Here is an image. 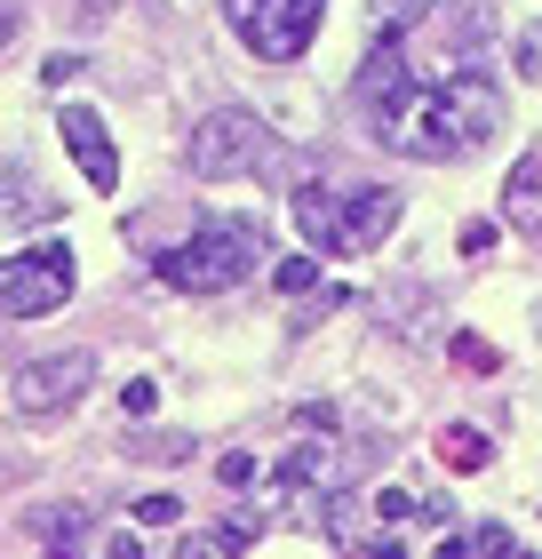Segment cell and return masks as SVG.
I'll return each mask as SVG.
<instances>
[{
    "label": "cell",
    "instance_id": "4",
    "mask_svg": "<svg viewBox=\"0 0 542 559\" xmlns=\"http://www.w3.org/2000/svg\"><path fill=\"white\" fill-rule=\"evenodd\" d=\"M72 248L48 240V248H16V257H0V320H48L72 304Z\"/></svg>",
    "mask_w": 542,
    "mask_h": 559
},
{
    "label": "cell",
    "instance_id": "30",
    "mask_svg": "<svg viewBox=\"0 0 542 559\" xmlns=\"http://www.w3.org/2000/svg\"><path fill=\"white\" fill-rule=\"evenodd\" d=\"M112 559H144V544L136 536H112Z\"/></svg>",
    "mask_w": 542,
    "mask_h": 559
},
{
    "label": "cell",
    "instance_id": "26",
    "mask_svg": "<svg viewBox=\"0 0 542 559\" xmlns=\"http://www.w3.org/2000/svg\"><path fill=\"white\" fill-rule=\"evenodd\" d=\"M176 559H231L216 536H176Z\"/></svg>",
    "mask_w": 542,
    "mask_h": 559
},
{
    "label": "cell",
    "instance_id": "27",
    "mask_svg": "<svg viewBox=\"0 0 542 559\" xmlns=\"http://www.w3.org/2000/svg\"><path fill=\"white\" fill-rule=\"evenodd\" d=\"M455 360H462V368H495V352H486L479 336H455Z\"/></svg>",
    "mask_w": 542,
    "mask_h": 559
},
{
    "label": "cell",
    "instance_id": "20",
    "mask_svg": "<svg viewBox=\"0 0 542 559\" xmlns=\"http://www.w3.org/2000/svg\"><path fill=\"white\" fill-rule=\"evenodd\" d=\"M128 448H136V464H184V455H192L184 431H176V440H128Z\"/></svg>",
    "mask_w": 542,
    "mask_h": 559
},
{
    "label": "cell",
    "instance_id": "3",
    "mask_svg": "<svg viewBox=\"0 0 542 559\" xmlns=\"http://www.w3.org/2000/svg\"><path fill=\"white\" fill-rule=\"evenodd\" d=\"M264 160H272V129H264L255 112H240V105L208 112V120L184 136V168L208 176V185H240V176H255Z\"/></svg>",
    "mask_w": 542,
    "mask_h": 559
},
{
    "label": "cell",
    "instance_id": "16",
    "mask_svg": "<svg viewBox=\"0 0 542 559\" xmlns=\"http://www.w3.org/2000/svg\"><path fill=\"white\" fill-rule=\"evenodd\" d=\"M431 9H438V0H368V16L375 24H399V33H407V24H423Z\"/></svg>",
    "mask_w": 542,
    "mask_h": 559
},
{
    "label": "cell",
    "instance_id": "18",
    "mask_svg": "<svg viewBox=\"0 0 542 559\" xmlns=\"http://www.w3.org/2000/svg\"><path fill=\"white\" fill-rule=\"evenodd\" d=\"M255 536H264V520H255V512H231V520H216V544H224V551H248Z\"/></svg>",
    "mask_w": 542,
    "mask_h": 559
},
{
    "label": "cell",
    "instance_id": "33",
    "mask_svg": "<svg viewBox=\"0 0 542 559\" xmlns=\"http://www.w3.org/2000/svg\"><path fill=\"white\" fill-rule=\"evenodd\" d=\"M510 559H527V551H510Z\"/></svg>",
    "mask_w": 542,
    "mask_h": 559
},
{
    "label": "cell",
    "instance_id": "11",
    "mask_svg": "<svg viewBox=\"0 0 542 559\" xmlns=\"http://www.w3.org/2000/svg\"><path fill=\"white\" fill-rule=\"evenodd\" d=\"M503 224L519 240H542V160H534V152L503 176Z\"/></svg>",
    "mask_w": 542,
    "mask_h": 559
},
{
    "label": "cell",
    "instance_id": "1",
    "mask_svg": "<svg viewBox=\"0 0 542 559\" xmlns=\"http://www.w3.org/2000/svg\"><path fill=\"white\" fill-rule=\"evenodd\" d=\"M383 144L407 152V160H471V152L503 129V96L486 72H438V81H423L392 120H375Z\"/></svg>",
    "mask_w": 542,
    "mask_h": 559
},
{
    "label": "cell",
    "instance_id": "25",
    "mask_svg": "<svg viewBox=\"0 0 542 559\" xmlns=\"http://www.w3.org/2000/svg\"><path fill=\"white\" fill-rule=\"evenodd\" d=\"M510 64H519V72H527V81H542V24H534V33L519 40V57H510Z\"/></svg>",
    "mask_w": 542,
    "mask_h": 559
},
{
    "label": "cell",
    "instance_id": "28",
    "mask_svg": "<svg viewBox=\"0 0 542 559\" xmlns=\"http://www.w3.org/2000/svg\"><path fill=\"white\" fill-rule=\"evenodd\" d=\"M216 472H224V488H248V479H255V455H224Z\"/></svg>",
    "mask_w": 542,
    "mask_h": 559
},
{
    "label": "cell",
    "instance_id": "10",
    "mask_svg": "<svg viewBox=\"0 0 542 559\" xmlns=\"http://www.w3.org/2000/svg\"><path fill=\"white\" fill-rule=\"evenodd\" d=\"M24 536H33L48 559H88L96 520H88V503H33V512H24Z\"/></svg>",
    "mask_w": 542,
    "mask_h": 559
},
{
    "label": "cell",
    "instance_id": "7",
    "mask_svg": "<svg viewBox=\"0 0 542 559\" xmlns=\"http://www.w3.org/2000/svg\"><path fill=\"white\" fill-rule=\"evenodd\" d=\"M288 216L312 257H344V192L327 185V176H303V185L288 192Z\"/></svg>",
    "mask_w": 542,
    "mask_h": 559
},
{
    "label": "cell",
    "instance_id": "8",
    "mask_svg": "<svg viewBox=\"0 0 542 559\" xmlns=\"http://www.w3.org/2000/svg\"><path fill=\"white\" fill-rule=\"evenodd\" d=\"M399 224V192L392 185H351L344 192V257H368V248L392 240Z\"/></svg>",
    "mask_w": 542,
    "mask_h": 559
},
{
    "label": "cell",
    "instance_id": "9",
    "mask_svg": "<svg viewBox=\"0 0 542 559\" xmlns=\"http://www.w3.org/2000/svg\"><path fill=\"white\" fill-rule=\"evenodd\" d=\"M57 129H64V152L81 160L88 185H96V192H112V185H120V152H112V136H105V120H96L88 105H64Z\"/></svg>",
    "mask_w": 542,
    "mask_h": 559
},
{
    "label": "cell",
    "instance_id": "15",
    "mask_svg": "<svg viewBox=\"0 0 542 559\" xmlns=\"http://www.w3.org/2000/svg\"><path fill=\"white\" fill-rule=\"evenodd\" d=\"M327 536L335 544H368V527H359V496H335L327 503Z\"/></svg>",
    "mask_w": 542,
    "mask_h": 559
},
{
    "label": "cell",
    "instance_id": "19",
    "mask_svg": "<svg viewBox=\"0 0 542 559\" xmlns=\"http://www.w3.org/2000/svg\"><path fill=\"white\" fill-rule=\"evenodd\" d=\"M120 408H128V416L144 424L152 408H160V384H152V376H128V384H120Z\"/></svg>",
    "mask_w": 542,
    "mask_h": 559
},
{
    "label": "cell",
    "instance_id": "14",
    "mask_svg": "<svg viewBox=\"0 0 542 559\" xmlns=\"http://www.w3.org/2000/svg\"><path fill=\"white\" fill-rule=\"evenodd\" d=\"M438 448H447V464H455V472H479L486 455H495V440H486L479 424H447V431H438Z\"/></svg>",
    "mask_w": 542,
    "mask_h": 559
},
{
    "label": "cell",
    "instance_id": "21",
    "mask_svg": "<svg viewBox=\"0 0 542 559\" xmlns=\"http://www.w3.org/2000/svg\"><path fill=\"white\" fill-rule=\"evenodd\" d=\"M471 551H479V559H510L519 544H510V527H503V520H479V536H471Z\"/></svg>",
    "mask_w": 542,
    "mask_h": 559
},
{
    "label": "cell",
    "instance_id": "23",
    "mask_svg": "<svg viewBox=\"0 0 542 559\" xmlns=\"http://www.w3.org/2000/svg\"><path fill=\"white\" fill-rule=\"evenodd\" d=\"M72 16H81V33H105V24L120 16V0H72Z\"/></svg>",
    "mask_w": 542,
    "mask_h": 559
},
{
    "label": "cell",
    "instance_id": "24",
    "mask_svg": "<svg viewBox=\"0 0 542 559\" xmlns=\"http://www.w3.org/2000/svg\"><path fill=\"white\" fill-rule=\"evenodd\" d=\"M375 520H383V527H399V520H415V503H407L399 488H383V496H375Z\"/></svg>",
    "mask_w": 542,
    "mask_h": 559
},
{
    "label": "cell",
    "instance_id": "6",
    "mask_svg": "<svg viewBox=\"0 0 542 559\" xmlns=\"http://www.w3.org/2000/svg\"><path fill=\"white\" fill-rule=\"evenodd\" d=\"M96 392V352H48L9 376V408L16 416H64Z\"/></svg>",
    "mask_w": 542,
    "mask_h": 559
},
{
    "label": "cell",
    "instance_id": "5",
    "mask_svg": "<svg viewBox=\"0 0 542 559\" xmlns=\"http://www.w3.org/2000/svg\"><path fill=\"white\" fill-rule=\"evenodd\" d=\"M224 24L264 64H296L320 33V0H224Z\"/></svg>",
    "mask_w": 542,
    "mask_h": 559
},
{
    "label": "cell",
    "instance_id": "12",
    "mask_svg": "<svg viewBox=\"0 0 542 559\" xmlns=\"http://www.w3.org/2000/svg\"><path fill=\"white\" fill-rule=\"evenodd\" d=\"M64 200H40L33 192V176H24L16 160H0V224H48Z\"/></svg>",
    "mask_w": 542,
    "mask_h": 559
},
{
    "label": "cell",
    "instance_id": "29",
    "mask_svg": "<svg viewBox=\"0 0 542 559\" xmlns=\"http://www.w3.org/2000/svg\"><path fill=\"white\" fill-rule=\"evenodd\" d=\"M359 551H368V559H407V544H399V536H375V544H359Z\"/></svg>",
    "mask_w": 542,
    "mask_h": 559
},
{
    "label": "cell",
    "instance_id": "22",
    "mask_svg": "<svg viewBox=\"0 0 542 559\" xmlns=\"http://www.w3.org/2000/svg\"><path fill=\"white\" fill-rule=\"evenodd\" d=\"M136 520H144V527H176V520H184V503H176V496H144Z\"/></svg>",
    "mask_w": 542,
    "mask_h": 559
},
{
    "label": "cell",
    "instance_id": "17",
    "mask_svg": "<svg viewBox=\"0 0 542 559\" xmlns=\"http://www.w3.org/2000/svg\"><path fill=\"white\" fill-rule=\"evenodd\" d=\"M312 280H320V264H312V248H303V257H288V264L272 272V288H279V296H303Z\"/></svg>",
    "mask_w": 542,
    "mask_h": 559
},
{
    "label": "cell",
    "instance_id": "31",
    "mask_svg": "<svg viewBox=\"0 0 542 559\" xmlns=\"http://www.w3.org/2000/svg\"><path fill=\"white\" fill-rule=\"evenodd\" d=\"M16 40V9H0V48H9Z\"/></svg>",
    "mask_w": 542,
    "mask_h": 559
},
{
    "label": "cell",
    "instance_id": "13",
    "mask_svg": "<svg viewBox=\"0 0 542 559\" xmlns=\"http://www.w3.org/2000/svg\"><path fill=\"white\" fill-rule=\"evenodd\" d=\"M327 479H335V448L327 440H303V448L279 455V488H327Z\"/></svg>",
    "mask_w": 542,
    "mask_h": 559
},
{
    "label": "cell",
    "instance_id": "2",
    "mask_svg": "<svg viewBox=\"0 0 542 559\" xmlns=\"http://www.w3.org/2000/svg\"><path fill=\"white\" fill-rule=\"evenodd\" d=\"M264 264V233L240 216V224H200V233L184 240V248H168L160 257V288H176V296H224V288H240V280Z\"/></svg>",
    "mask_w": 542,
    "mask_h": 559
},
{
    "label": "cell",
    "instance_id": "32",
    "mask_svg": "<svg viewBox=\"0 0 542 559\" xmlns=\"http://www.w3.org/2000/svg\"><path fill=\"white\" fill-rule=\"evenodd\" d=\"M431 559H471V551H462V544H438V551H431Z\"/></svg>",
    "mask_w": 542,
    "mask_h": 559
}]
</instances>
